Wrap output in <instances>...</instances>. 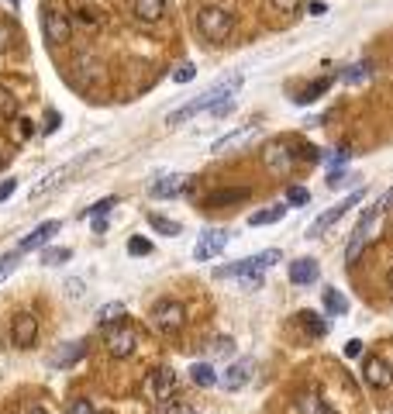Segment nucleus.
<instances>
[{"label": "nucleus", "instance_id": "27", "mask_svg": "<svg viewBox=\"0 0 393 414\" xmlns=\"http://www.w3.org/2000/svg\"><path fill=\"white\" fill-rule=\"evenodd\" d=\"M328 86H331V77H321V79H314L311 86H304V90L293 97V101H297V103H311V101H317L321 94H328Z\"/></svg>", "mask_w": 393, "mask_h": 414}, {"label": "nucleus", "instance_id": "10", "mask_svg": "<svg viewBox=\"0 0 393 414\" xmlns=\"http://www.w3.org/2000/svg\"><path fill=\"white\" fill-rule=\"evenodd\" d=\"M293 404H297V414H335L331 411V404H328V397H324L317 387L297 390Z\"/></svg>", "mask_w": 393, "mask_h": 414}, {"label": "nucleus", "instance_id": "51", "mask_svg": "<svg viewBox=\"0 0 393 414\" xmlns=\"http://www.w3.org/2000/svg\"><path fill=\"white\" fill-rule=\"evenodd\" d=\"M11 4H14V7H18V0H11Z\"/></svg>", "mask_w": 393, "mask_h": 414}, {"label": "nucleus", "instance_id": "1", "mask_svg": "<svg viewBox=\"0 0 393 414\" xmlns=\"http://www.w3.org/2000/svg\"><path fill=\"white\" fill-rule=\"evenodd\" d=\"M241 83H245V77H241V73L221 77L217 83H214V86H207L204 94H197V97H193L190 103H183L180 111H173V114L166 118V125H173V128H176V125H183V121H190V118H197L200 111H210L214 103H221V101H228V97H235Z\"/></svg>", "mask_w": 393, "mask_h": 414}, {"label": "nucleus", "instance_id": "21", "mask_svg": "<svg viewBox=\"0 0 393 414\" xmlns=\"http://www.w3.org/2000/svg\"><path fill=\"white\" fill-rule=\"evenodd\" d=\"M249 138H256V125H245V128L232 131V135H224V138H217L214 145H210V152H228V149H238V145H245Z\"/></svg>", "mask_w": 393, "mask_h": 414}, {"label": "nucleus", "instance_id": "49", "mask_svg": "<svg viewBox=\"0 0 393 414\" xmlns=\"http://www.w3.org/2000/svg\"><path fill=\"white\" fill-rule=\"evenodd\" d=\"M28 414H49L45 408H28Z\"/></svg>", "mask_w": 393, "mask_h": 414}, {"label": "nucleus", "instance_id": "12", "mask_svg": "<svg viewBox=\"0 0 393 414\" xmlns=\"http://www.w3.org/2000/svg\"><path fill=\"white\" fill-rule=\"evenodd\" d=\"M173 390H176V373H173L169 366H159L156 373L149 376V393H152V401L166 404V401L173 397Z\"/></svg>", "mask_w": 393, "mask_h": 414}, {"label": "nucleus", "instance_id": "14", "mask_svg": "<svg viewBox=\"0 0 393 414\" xmlns=\"http://www.w3.org/2000/svg\"><path fill=\"white\" fill-rule=\"evenodd\" d=\"M252 197L249 186H232V190H214L204 197V207H232V204H245Z\"/></svg>", "mask_w": 393, "mask_h": 414}, {"label": "nucleus", "instance_id": "3", "mask_svg": "<svg viewBox=\"0 0 393 414\" xmlns=\"http://www.w3.org/2000/svg\"><path fill=\"white\" fill-rule=\"evenodd\" d=\"M280 259H283L280 249H266L259 256H249V259L232 262V266H221L214 276H217V280H241V276H249V273H262L266 266H273V262H280Z\"/></svg>", "mask_w": 393, "mask_h": 414}, {"label": "nucleus", "instance_id": "44", "mask_svg": "<svg viewBox=\"0 0 393 414\" xmlns=\"http://www.w3.org/2000/svg\"><path fill=\"white\" fill-rule=\"evenodd\" d=\"M166 414H197V408H190V404H180V401H176V404H169V408H166Z\"/></svg>", "mask_w": 393, "mask_h": 414}, {"label": "nucleus", "instance_id": "17", "mask_svg": "<svg viewBox=\"0 0 393 414\" xmlns=\"http://www.w3.org/2000/svg\"><path fill=\"white\" fill-rule=\"evenodd\" d=\"M131 11H135V18L142 25H156V21L166 18V0H135Z\"/></svg>", "mask_w": 393, "mask_h": 414}, {"label": "nucleus", "instance_id": "13", "mask_svg": "<svg viewBox=\"0 0 393 414\" xmlns=\"http://www.w3.org/2000/svg\"><path fill=\"white\" fill-rule=\"evenodd\" d=\"M11 338H14L18 349L35 345V338H38V318H35V314H18L14 325H11Z\"/></svg>", "mask_w": 393, "mask_h": 414}, {"label": "nucleus", "instance_id": "2", "mask_svg": "<svg viewBox=\"0 0 393 414\" xmlns=\"http://www.w3.org/2000/svg\"><path fill=\"white\" fill-rule=\"evenodd\" d=\"M197 31H200L204 42L221 45V42L235 31V14L224 11V7H217V4H204V7L197 11Z\"/></svg>", "mask_w": 393, "mask_h": 414}, {"label": "nucleus", "instance_id": "22", "mask_svg": "<svg viewBox=\"0 0 393 414\" xmlns=\"http://www.w3.org/2000/svg\"><path fill=\"white\" fill-rule=\"evenodd\" d=\"M297 325H300L311 338H324L331 332V325H328L321 314H314V310H300V314H297Z\"/></svg>", "mask_w": 393, "mask_h": 414}, {"label": "nucleus", "instance_id": "38", "mask_svg": "<svg viewBox=\"0 0 393 414\" xmlns=\"http://www.w3.org/2000/svg\"><path fill=\"white\" fill-rule=\"evenodd\" d=\"M232 349H235V342H232V338H217V342L210 345V352H214V356H232Z\"/></svg>", "mask_w": 393, "mask_h": 414}, {"label": "nucleus", "instance_id": "26", "mask_svg": "<svg viewBox=\"0 0 393 414\" xmlns=\"http://www.w3.org/2000/svg\"><path fill=\"white\" fill-rule=\"evenodd\" d=\"M321 304H324V310H328V314H345V310H348V301L341 297L335 286H324V293H321Z\"/></svg>", "mask_w": 393, "mask_h": 414}, {"label": "nucleus", "instance_id": "34", "mask_svg": "<svg viewBox=\"0 0 393 414\" xmlns=\"http://www.w3.org/2000/svg\"><path fill=\"white\" fill-rule=\"evenodd\" d=\"M307 201H311V194H307L304 186H290V190H287V204L300 207V204H307Z\"/></svg>", "mask_w": 393, "mask_h": 414}, {"label": "nucleus", "instance_id": "24", "mask_svg": "<svg viewBox=\"0 0 393 414\" xmlns=\"http://www.w3.org/2000/svg\"><path fill=\"white\" fill-rule=\"evenodd\" d=\"M283 218H287V204H273L269 211H256V214L249 218V225L259 228V225H276V221H283Z\"/></svg>", "mask_w": 393, "mask_h": 414}, {"label": "nucleus", "instance_id": "46", "mask_svg": "<svg viewBox=\"0 0 393 414\" xmlns=\"http://www.w3.org/2000/svg\"><path fill=\"white\" fill-rule=\"evenodd\" d=\"M55 128H59V114H55V111H49V114H45V131L52 135Z\"/></svg>", "mask_w": 393, "mask_h": 414}, {"label": "nucleus", "instance_id": "48", "mask_svg": "<svg viewBox=\"0 0 393 414\" xmlns=\"http://www.w3.org/2000/svg\"><path fill=\"white\" fill-rule=\"evenodd\" d=\"M380 201H383V207H393V186L383 194V197H380Z\"/></svg>", "mask_w": 393, "mask_h": 414}, {"label": "nucleus", "instance_id": "15", "mask_svg": "<svg viewBox=\"0 0 393 414\" xmlns=\"http://www.w3.org/2000/svg\"><path fill=\"white\" fill-rule=\"evenodd\" d=\"M186 186H190V177H183V173H169V177H162V180L152 183L149 194H152V197H176V194H183Z\"/></svg>", "mask_w": 393, "mask_h": 414}, {"label": "nucleus", "instance_id": "40", "mask_svg": "<svg viewBox=\"0 0 393 414\" xmlns=\"http://www.w3.org/2000/svg\"><path fill=\"white\" fill-rule=\"evenodd\" d=\"M269 4H273V11H280V14H290V11L300 7V0H269Z\"/></svg>", "mask_w": 393, "mask_h": 414}, {"label": "nucleus", "instance_id": "20", "mask_svg": "<svg viewBox=\"0 0 393 414\" xmlns=\"http://www.w3.org/2000/svg\"><path fill=\"white\" fill-rule=\"evenodd\" d=\"M59 232V221H42L35 232L28 235V238H21V245H18V252H31V249H38V245H45L52 235Z\"/></svg>", "mask_w": 393, "mask_h": 414}, {"label": "nucleus", "instance_id": "29", "mask_svg": "<svg viewBox=\"0 0 393 414\" xmlns=\"http://www.w3.org/2000/svg\"><path fill=\"white\" fill-rule=\"evenodd\" d=\"M125 318V304L121 301H110V304H104V308L97 310V321L101 325H114V321H121Z\"/></svg>", "mask_w": 393, "mask_h": 414}, {"label": "nucleus", "instance_id": "37", "mask_svg": "<svg viewBox=\"0 0 393 414\" xmlns=\"http://www.w3.org/2000/svg\"><path fill=\"white\" fill-rule=\"evenodd\" d=\"M66 414H97V411H93V404H90L86 397H76V401L69 404V411Z\"/></svg>", "mask_w": 393, "mask_h": 414}, {"label": "nucleus", "instance_id": "16", "mask_svg": "<svg viewBox=\"0 0 393 414\" xmlns=\"http://www.w3.org/2000/svg\"><path fill=\"white\" fill-rule=\"evenodd\" d=\"M266 162H269V169H276V173H290V166L297 162V152H290L287 142H273V145L266 149Z\"/></svg>", "mask_w": 393, "mask_h": 414}, {"label": "nucleus", "instance_id": "45", "mask_svg": "<svg viewBox=\"0 0 393 414\" xmlns=\"http://www.w3.org/2000/svg\"><path fill=\"white\" fill-rule=\"evenodd\" d=\"M11 38H14V35H11V28H7V25H0V52H4V49H11Z\"/></svg>", "mask_w": 393, "mask_h": 414}, {"label": "nucleus", "instance_id": "32", "mask_svg": "<svg viewBox=\"0 0 393 414\" xmlns=\"http://www.w3.org/2000/svg\"><path fill=\"white\" fill-rule=\"evenodd\" d=\"M0 114H4V118H18V101H14V94L4 90V86H0Z\"/></svg>", "mask_w": 393, "mask_h": 414}, {"label": "nucleus", "instance_id": "33", "mask_svg": "<svg viewBox=\"0 0 393 414\" xmlns=\"http://www.w3.org/2000/svg\"><path fill=\"white\" fill-rule=\"evenodd\" d=\"M69 256H73L69 249H49V252H42V262L45 266H59V262H66Z\"/></svg>", "mask_w": 393, "mask_h": 414}, {"label": "nucleus", "instance_id": "11", "mask_svg": "<svg viewBox=\"0 0 393 414\" xmlns=\"http://www.w3.org/2000/svg\"><path fill=\"white\" fill-rule=\"evenodd\" d=\"M252 373H256V359H241V362H232L228 369H224V376L217 380L224 390H241L252 384Z\"/></svg>", "mask_w": 393, "mask_h": 414}, {"label": "nucleus", "instance_id": "4", "mask_svg": "<svg viewBox=\"0 0 393 414\" xmlns=\"http://www.w3.org/2000/svg\"><path fill=\"white\" fill-rule=\"evenodd\" d=\"M42 35H45L49 45H66L69 35H73L69 14L59 11V7H45V11H42Z\"/></svg>", "mask_w": 393, "mask_h": 414}, {"label": "nucleus", "instance_id": "30", "mask_svg": "<svg viewBox=\"0 0 393 414\" xmlns=\"http://www.w3.org/2000/svg\"><path fill=\"white\" fill-rule=\"evenodd\" d=\"M369 73H372V62H355V66H345L341 69V79L345 83H363Z\"/></svg>", "mask_w": 393, "mask_h": 414}, {"label": "nucleus", "instance_id": "18", "mask_svg": "<svg viewBox=\"0 0 393 414\" xmlns=\"http://www.w3.org/2000/svg\"><path fill=\"white\" fill-rule=\"evenodd\" d=\"M314 280H317L314 259H297V262H290V284L293 286H311Z\"/></svg>", "mask_w": 393, "mask_h": 414}, {"label": "nucleus", "instance_id": "28", "mask_svg": "<svg viewBox=\"0 0 393 414\" xmlns=\"http://www.w3.org/2000/svg\"><path fill=\"white\" fill-rule=\"evenodd\" d=\"M118 204V197H104V201H97L93 204V211H90V218H93V232H104L107 228V214H110V207Z\"/></svg>", "mask_w": 393, "mask_h": 414}, {"label": "nucleus", "instance_id": "42", "mask_svg": "<svg viewBox=\"0 0 393 414\" xmlns=\"http://www.w3.org/2000/svg\"><path fill=\"white\" fill-rule=\"evenodd\" d=\"M14 190H18V180H14V177H11V180H4V183H0V204H4V201H7V197H11Z\"/></svg>", "mask_w": 393, "mask_h": 414}, {"label": "nucleus", "instance_id": "36", "mask_svg": "<svg viewBox=\"0 0 393 414\" xmlns=\"http://www.w3.org/2000/svg\"><path fill=\"white\" fill-rule=\"evenodd\" d=\"M128 252L131 256H149V252H152V242H145V238H131Z\"/></svg>", "mask_w": 393, "mask_h": 414}, {"label": "nucleus", "instance_id": "5", "mask_svg": "<svg viewBox=\"0 0 393 414\" xmlns=\"http://www.w3.org/2000/svg\"><path fill=\"white\" fill-rule=\"evenodd\" d=\"M363 197H366V194H363V190H355V194H348V197H345V201H338V204L331 207V211H324V214H321V218H317L314 225H311V228H307V238H321V235L328 232V228H335V225H338L341 218H345V214H348V211H352V207L359 204V201H363Z\"/></svg>", "mask_w": 393, "mask_h": 414}, {"label": "nucleus", "instance_id": "39", "mask_svg": "<svg viewBox=\"0 0 393 414\" xmlns=\"http://www.w3.org/2000/svg\"><path fill=\"white\" fill-rule=\"evenodd\" d=\"M341 352H345V359H359V356H363V342H359V338H348Z\"/></svg>", "mask_w": 393, "mask_h": 414}, {"label": "nucleus", "instance_id": "23", "mask_svg": "<svg viewBox=\"0 0 393 414\" xmlns=\"http://www.w3.org/2000/svg\"><path fill=\"white\" fill-rule=\"evenodd\" d=\"M83 352H86V342H69L52 356V366H73L76 359H83Z\"/></svg>", "mask_w": 393, "mask_h": 414}, {"label": "nucleus", "instance_id": "19", "mask_svg": "<svg viewBox=\"0 0 393 414\" xmlns=\"http://www.w3.org/2000/svg\"><path fill=\"white\" fill-rule=\"evenodd\" d=\"M79 162H83V159H76V162H69V166H59V169H52V173L45 177V183H38V186L31 190V197H45V194H49L52 186H59V183H62V180H69V177H73V173H76V169H79Z\"/></svg>", "mask_w": 393, "mask_h": 414}, {"label": "nucleus", "instance_id": "47", "mask_svg": "<svg viewBox=\"0 0 393 414\" xmlns=\"http://www.w3.org/2000/svg\"><path fill=\"white\" fill-rule=\"evenodd\" d=\"M307 11H311V14H314V18H324V14H328V7H324V4H321V0H314V4H311V7H307Z\"/></svg>", "mask_w": 393, "mask_h": 414}, {"label": "nucleus", "instance_id": "35", "mask_svg": "<svg viewBox=\"0 0 393 414\" xmlns=\"http://www.w3.org/2000/svg\"><path fill=\"white\" fill-rule=\"evenodd\" d=\"M193 77H197V66H193V62H183V66H176V73H173V83H190Z\"/></svg>", "mask_w": 393, "mask_h": 414}, {"label": "nucleus", "instance_id": "31", "mask_svg": "<svg viewBox=\"0 0 393 414\" xmlns=\"http://www.w3.org/2000/svg\"><path fill=\"white\" fill-rule=\"evenodd\" d=\"M149 225H152L159 235H180V225H176V221H169V218H159V214H149Z\"/></svg>", "mask_w": 393, "mask_h": 414}, {"label": "nucleus", "instance_id": "50", "mask_svg": "<svg viewBox=\"0 0 393 414\" xmlns=\"http://www.w3.org/2000/svg\"><path fill=\"white\" fill-rule=\"evenodd\" d=\"M387 284H390V290H393V266H390V273H387Z\"/></svg>", "mask_w": 393, "mask_h": 414}, {"label": "nucleus", "instance_id": "43", "mask_svg": "<svg viewBox=\"0 0 393 414\" xmlns=\"http://www.w3.org/2000/svg\"><path fill=\"white\" fill-rule=\"evenodd\" d=\"M79 14V21H83V25H97V21H101V14H97V11H90V7H83V11H76Z\"/></svg>", "mask_w": 393, "mask_h": 414}, {"label": "nucleus", "instance_id": "52", "mask_svg": "<svg viewBox=\"0 0 393 414\" xmlns=\"http://www.w3.org/2000/svg\"><path fill=\"white\" fill-rule=\"evenodd\" d=\"M0 162H4V152H0Z\"/></svg>", "mask_w": 393, "mask_h": 414}, {"label": "nucleus", "instance_id": "6", "mask_svg": "<svg viewBox=\"0 0 393 414\" xmlns=\"http://www.w3.org/2000/svg\"><path fill=\"white\" fill-rule=\"evenodd\" d=\"M152 325H156L159 332L173 335V332H180L186 325V308L180 301H159L156 308H152Z\"/></svg>", "mask_w": 393, "mask_h": 414}, {"label": "nucleus", "instance_id": "25", "mask_svg": "<svg viewBox=\"0 0 393 414\" xmlns=\"http://www.w3.org/2000/svg\"><path fill=\"white\" fill-rule=\"evenodd\" d=\"M190 380H193L197 387H214L221 376L214 373V366H207V362H197V366H190Z\"/></svg>", "mask_w": 393, "mask_h": 414}, {"label": "nucleus", "instance_id": "41", "mask_svg": "<svg viewBox=\"0 0 393 414\" xmlns=\"http://www.w3.org/2000/svg\"><path fill=\"white\" fill-rule=\"evenodd\" d=\"M18 256H21V252H11V256L0 259V276H4V273H11V269L18 266Z\"/></svg>", "mask_w": 393, "mask_h": 414}, {"label": "nucleus", "instance_id": "8", "mask_svg": "<svg viewBox=\"0 0 393 414\" xmlns=\"http://www.w3.org/2000/svg\"><path fill=\"white\" fill-rule=\"evenodd\" d=\"M135 345H138V335L131 332L128 325H121V328H110V332H107V352H110L114 359H128L131 352H135Z\"/></svg>", "mask_w": 393, "mask_h": 414}, {"label": "nucleus", "instance_id": "9", "mask_svg": "<svg viewBox=\"0 0 393 414\" xmlns=\"http://www.w3.org/2000/svg\"><path fill=\"white\" fill-rule=\"evenodd\" d=\"M363 380H366V387H372V390H387L393 384L390 362L383 359V356H372V359H366V366H363Z\"/></svg>", "mask_w": 393, "mask_h": 414}, {"label": "nucleus", "instance_id": "7", "mask_svg": "<svg viewBox=\"0 0 393 414\" xmlns=\"http://www.w3.org/2000/svg\"><path fill=\"white\" fill-rule=\"evenodd\" d=\"M224 245H228V232L224 228H204L200 238H197V245H193V259L197 262H207V259L221 256Z\"/></svg>", "mask_w": 393, "mask_h": 414}]
</instances>
